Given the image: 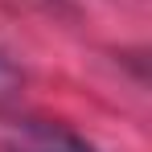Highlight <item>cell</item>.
Returning a JSON list of instances; mask_svg holds the SVG:
<instances>
[{
	"instance_id": "obj_1",
	"label": "cell",
	"mask_w": 152,
	"mask_h": 152,
	"mask_svg": "<svg viewBox=\"0 0 152 152\" xmlns=\"http://www.w3.org/2000/svg\"><path fill=\"white\" fill-rule=\"evenodd\" d=\"M0 152H95V148L58 124H21L4 136Z\"/></svg>"
},
{
	"instance_id": "obj_2",
	"label": "cell",
	"mask_w": 152,
	"mask_h": 152,
	"mask_svg": "<svg viewBox=\"0 0 152 152\" xmlns=\"http://www.w3.org/2000/svg\"><path fill=\"white\" fill-rule=\"evenodd\" d=\"M17 91H21V70L8 62V53L0 50V107H8L17 99Z\"/></svg>"
}]
</instances>
